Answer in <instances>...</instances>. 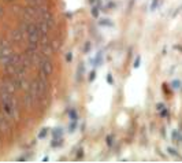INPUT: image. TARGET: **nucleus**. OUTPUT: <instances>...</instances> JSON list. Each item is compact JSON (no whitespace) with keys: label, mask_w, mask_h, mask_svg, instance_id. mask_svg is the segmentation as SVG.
<instances>
[{"label":"nucleus","mask_w":182,"mask_h":163,"mask_svg":"<svg viewBox=\"0 0 182 163\" xmlns=\"http://www.w3.org/2000/svg\"><path fill=\"white\" fill-rule=\"evenodd\" d=\"M167 152H169V155H170V156L177 158V159H181L180 152H178V151L175 150V148H173V147H167Z\"/></svg>","instance_id":"nucleus-9"},{"label":"nucleus","mask_w":182,"mask_h":163,"mask_svg":"<svg viewBox=\"0 0 182 163\" xmlns=\"http://www.w3.org/2000/svg\"><path fill=\"white\" fill-rule=\"evenodd\" d=\"M156 108H157V111H159V114H160V117H167V107L163 104V103H157V106H156Z\"/></svg>","instance_id":"nucleus-8"},{"label":"nucleus","mask_w":182,"mask_h":163,"mask_svg":"<svg viewBox=\"0 0 182 163\" xmlns=\"http://www.w3.org/2000/svg\"><path fill=\"white\" fill-rule=\"evenodd\" d=\"M171 141H173L174 144H182V134L180 130L174 129L171 132Z\"/></svg>","instance_id":"nucleus-3"},{"label":"nucleus","mask_w":182,"mask_h":163,"mask_svg":"<svg viewBox=\"0 0 182 163\" xmlns=\"http://www.w3.org/2000/svg\"><path fill=\"white\" fill-rule=\"evenodd\" d=\"M63 129L62 127H55V129H52V132H51V134H52V137H63Z\"/></svg>","instance_id":"nucleus-11"},{"label":"nucleus","mask_w":182,"mask_h":163,"mask_svg":"<svg viewBox=\"0 0 182 163\" xmlns=\"http://www.w3.org/2000/svg\"><path fill=\"white\" fill-rule=\"evenodd\" d=\"M10 40L15 44H19V43H22V41H25V33L21 29V26L18 29H14L12 32L10 33Z\"/></svg>","instance_id":"nucleus-2"},{"label":"nucleus","mask_w":182,"mask_h":163,"mask_svg":"<svg viewBox=\"0 0 182 163\" xmlns=\"http://www.w3.org/2000/svg\"><path fill=\"white\" fill-rule=\"evenodd\" d=\"M68 117H70V121H78V111L75 108H71L68 111Z\"/></svg>","instance_id":"nucleus-13"},{"label":"nucleus","mask_w":182,"mask_h":163,"mask_svg":"<svg viewBox=\"0 0 182 163\" xmlns=\"http://www.w3.org/2000/svg\"><path fill=\"white\" fill-rule=\"evenodd\" d=\"M66 60H67V62H71V60H73V55H71V52H68V54L66 55Z\"/></svg>","instance_id":"nucleus-23"},{"label":"nucleus","mask_w":182,"mask_h":163,"mask_svg":"<svg viewBox=\"0 0 182 163\" xmlns=\"http://www.w3.org/2000/svg\"><path fill=\"white\" fill-rule=\"evenodd\" d=\"M75 79H77V82H81L82 81V77L85 75V65L84 63H80L77 67V73H75Z\"/></svg>","instance_id":"nucleus-4"},{"label":"nucleus","mask_w":182,"mask_h":163,"mask_svg":"<svg viewBox=\"0 0 182 163\" xmlns=\"http://www.w3.org/2000/svg\"><path fill=\"white\" fill-rule=\"evenodd\" d=\"M91 47H92V46H91V43L88 41V43L84 46V52H85V54H88L89 51H91Z\"/></svg>","instance_id":"nucleus-21"},{"label":"nucleus","mask_w":182,"mask_h":163,"mask_svg":"<svg viewBox=\"0 0 182 163\" xmlns=\"http://www.w3.org/2000/svg\"><path fill=\"white\" fill-rule=\"evenodd\" d=\"M39 67V74L43 75L45 78H49L51 75L54 74V63L51 60V58H44L43 60L37 65Z\"/></svg>","instance_id":"nucleus-1"},{"label":"nucleus","mask_w":182,"mask_h":163,"mask_svg":"<svg viewBox=\"0 0 182 163\" xmlns=\"http://www.w3.org/2000/svg\"><path fill=\"white\" fill-rule=\"evenodd\" d=\"M107 2H108V0H107Z\"/></svg>","instance_id":"nucleus-26"},{"label":"nucleus","mask_w":182,"mask_h":163,"mask_svg":"<svg viewBox=\"0 0 182 163\" xmlns=\"http://www.w3.org/2000/svg\"><path fill=\"white\" fill-rule=\"evenodd\" d=\"M105 144H107L108 147H112V145H114V136H112V134H107V137H105Z\"/></svg>","instance_id":"nucleus-19"},{"label":"nucleus","mask_w":182,"mask_h":163,"mask_svg":"<svg viewBox=\"0 0 182 163\" xmlns=\"http://www.w3.org/2000/svg\"><path fill=\"white\" fill-rule=\"evenodd\" d=\"M140 65H141V56H137V58H136V60H134V67L137 69Z\"/></svg>","instance_id":"nucleus-22"},{"label":"nucleus","mask_w":182,"mask_h":163,"mask_svg":"<svg viewBox=\"0 0 182 163\" xmlns=\"http://www.w3.org/2000/svg\"><path fill=\"white\" fill-rule=\"evenodd\" d=\"M78 127V121H70V125H68V133H74Z\"/></svg>","instance_id":"nucleus-12"},{"label":"nucleus","mask_w":182,"mask_h":163,"mask_svg":"<svg viewBox=\"0 0 182 163\" xmlns=\"http://www.w3.org/2000/svg\"><path fill=\"white\" fill-rule=\"evenodd\" d=\"M63 137H52V140H51V147L52 148H60L62 145H63Z\"/></svg>","instance_id":"nucleus-5"},{"label":"nucleus","mask_w":182,"mask_h":163,"mask_svg":"<svg viewBox=\"0 0 182 163\" xmlns=\"http://www.w3.org/2000/svg\"><path fill=\"white\" fill-rule=\"evenodd\" d=\"M92 63H93L95 67H100L101 63H103V52H97V54H96V56L93 58Z\"/></svg>","instance_id":"nucleus-6"},{"label":"nucleus","mask_w":182,"mask_h":163,"mask_svg":"<svg viewBox=\"0 0 182 163\" xmlns=\"http://www.w3.org/2000/svg\"><path fill=\"white\" fill-rule=\"evenodd\" d=\"M159 4H160V0H152V2H151V4H149V10H151V11H156L157 7H159Z\"/></svg>","instance_id":"nucleus-15"},{"label":"nucleus","mask_w":182,"mask_h":163,"mask_svg":"<svg viewBox=\"0 0 182 163\" xmlns=\"http://www.w3.org/2000/svg\"><path fill=\"white\" fill-rule=\"evenodd\" d=\"M99 26H101V27H112L114 26V22H112L111 19H108V18H101V19H99Z\"/></svg>","instance_id":"nucleus-7"},{"label":"nucleus","mask_w":182,"mask_h":163,"mask_svg":"<svg viewBox=\"0 0 182 163\" xmlns=\"http://www.w3.org/2000/svg\"><path fill=\"white\" fill-rule=\"evenodd\" d=\"M181 86H182V82L180 81V79H173V81H171V88H173V89H180L181 88Z\"/></svg>","instance_id":"nucleus-17"},{"label":"nucleus","mask_w":182,"mask_h":163,"mask_svg":"<svg viewBox=\"0 0 182 163\" xmlns=\"http://www.w3.org/2000/svg\"><path fill=\"white\" fill-rule=\"evenodd\" d=\"M105 81H108L110 84H112V82H114V79H112V77H111V74H108L107 77H105Z\"/></svg>","instance_id":"nucleus-24"},{"label":"nucleus","mask_w":182,"mask_h":163,"mask_svg":"<svg viewBox=\"0 0 182 163\" xmlns=\"http://www.w3.org/2000/svg\"><path fill=\"white\" fill-rule=\"evenodd\" d=\"M48 133H49V129H48V127H43V129L39 132V138L40 140H44V138L48 136Z\"/></svg>","instance_id":"nucleus-14"},{"label":"nucleus","mask_w":182,"mask_h":163,"mask_svg":"<svg viewBox=\"0 0 182 163\" xmlns=\"http://www.w3.org/2000/svg\"><path fill=\"white\" fill-rule=\"evenodd\" d=\"M115 7H116L115 3H114V2H111V0H108V3L104 6V11H111V10H112V8H115Z\"/></svg>","instance_id":"nucleus-18"},{"label":"nucleus","mask_w":182,"mask_h":163,"mask_svg":"<svg viewBox=\"0 0 182 163\" xmlns=\"http://www.w3.org/2000/svg\"><path fill=\"white\" fill-rule=\"evenodd\" d=\"M26 3L29 6H43L44 0H26Z\"/></svg>","instance_id":"nucleus-16"},{"label":"nucleus","mask_w":182,"mask_h":163,"mask_svg":"<svg viewBox=\"0 0 182 163\" xmlns=\"http://www.w3.org/2000/svg\"><path fill=\"white\" fill-rule=\"evenodd\" d=\"M82 152H84V150H80V151H78V155H77V159H81V158H82Z\"/></svg>","instance_id":"nucleus-25"},{"label":"nucleus","mask_w":182,"mask_h":163,"mask_svg":"<svg viewBox=\"0 0 182 163\" xmlns=\"http://www.w3.org/2000/svg\"><path fill=\"white\" fill-rule=\"evenodd\" d=\"M91 14L93 18H99V15H100V7L97 4H93L92 6V10H91Z\"/></svg>","instance_id":"nucleus-10"},{"label":"nucleus","mask_w":182,"mask_h":163,"mask_svg":"<svg viewBox=\"0 0 182 163\" xmlns=\"http://www.w3.org/2000/svg\"><path fill=\"white\" fill-rule=\"evenodd\" d=\"M96 77H97V73H96L95 70H93V71H91V74H89V81H91V82H92V81H95V78H96Z\"/></svg>","instance_id":"nucleus-20"}]
</instances>
